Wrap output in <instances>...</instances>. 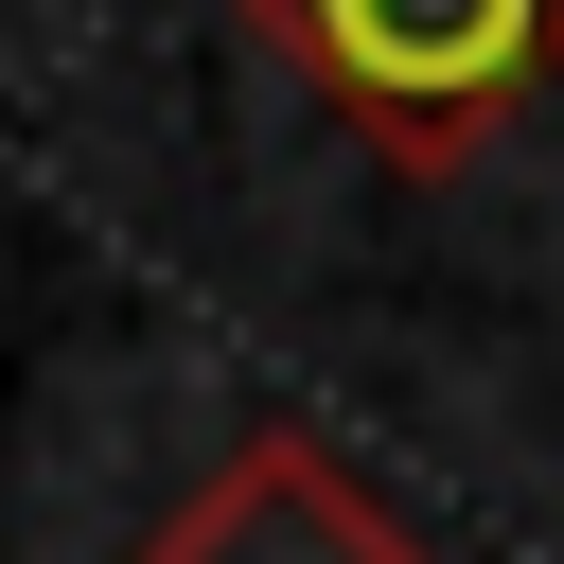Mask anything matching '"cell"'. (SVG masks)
I'll list each match as a JSON object with an SVG mask.
<instances>
[{
	"label": "cell",
	"instance_id": "cell-2",
	"mask_svg": "<svg viewBox=\"0 0 564 564\" xmlns=\"http://www.w3.org/2000/svg\"><path fill=\"white\" fill-rule=\"evenodd\" d=\"M141 564H423V529L335 458V441H300V423H247L159 529H141Z\"/></svg>",
	"mask_w": 564,
	"mask_h": 564
},
{
	"label": "cell",
	"instance_id": "cell-1",
	"mask_svg": "<svg viewBox=\"0 0 564 564\" xmlns=\"http://www.w3.org/2000/svg\"><path fill=\"white\" fill-rule=\"evenodd\" d=\"M247 35L388 176H458L529 88H564V0H247Z\"/></svg>",
	"mask_w": 564,
	"mask_h": 564
}]
</instances>
